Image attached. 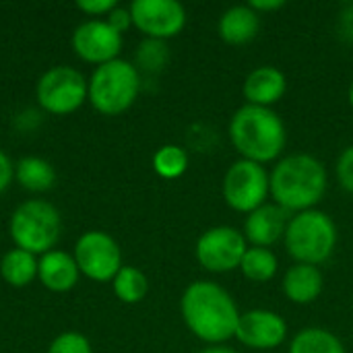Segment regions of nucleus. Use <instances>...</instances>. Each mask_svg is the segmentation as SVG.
Instances as JSON below:
<instances>
[{"instance_id": "nucleus-34", "label": "nucleus", "mask_w": 353, "mask_h": 353, "mask_svg": "<svg viewBox=\"0 0 353 353\" xmlns=\"http://www.w3.org/2000/svg\"><path fill=\"white\" fill-rule=\"evenodd\" d=\"M347 99H350V105L353 108V81L352 85H350V91H347Z\"/></svg>"}, {"instance_id": "nucleus-22", "label": "nucleus", "mask_w": 353, "mask_h": 353, "mask_svg": "<svg viewBox=\"0 0 353 353\" xmlns=\"http://www.w3.org/2000/svg\"><path fill=\"white\" fill-rule=\"evenodd\" d=\"M279 269V261L275 256V252L271 248H256V246H248L242 263H240V271L248 281L254 283H267L277 275Z\"/></svg>"}, {"instance_id": "nucleus-5", "label": "nucleus", "mask_w": 353, "mask_h": 353, "mask_svg": "<svg viewBox=\"0 0 353 353\" xmlns=\"http://www.w3.org/2000/svg\"><path fill=\"white\" fill-rule=\"evenodd\" d=\"M141 91V74L126 60H112L95 68L89 81V101L103 116L126 112Z\"/></svg>"}, {"instance_id": "nucleus-17", "label": "nucleus", "mask_w": 353, "mask_h": 353, "mask_svg": "<svg viewBox=\"0 0 353 353\" xmlns=\"http://www.w3.org/2000/svg\"><path fill=\"white\" fill-rule=\"evenodd\" d=\"M261 14L254 12L248 4H238L228 8L217 23L219 37L230 46H244L259 35Z\"/></svg>"}, {"instance_id": "nucleus-23", "label": "nucleus", "mask_w": 353, "mask_h": 353, "mask_svg": "<svg viewBox=\"0 0 353 353\" xmlns=\"http://www.w3.org/2000/svg\"><path fill=\"white\" fill-rule=\"evenodd\" d=\"M114 292L124 304H139L149 292V281L143 271L134 267H122L114 277Z\"/></svg>"}, {"instance_id": "nucleus-13", "label": "nucleus", "mask_w": 353, "mask_h": 353, "mask_svg": "<svg viewBox=\"0 0 353 353\" xmlns=\"http://www.w3.org/2000/svg\"><path fill=\"white\" fill-rule=\"evenodd\" d=\"M72 50L85 62L101 66L118 58L122 50V33H118L108 21L93 19L74 29Z\"/></svg>"}, {"instance_id": "nucleus-8", "label": "nucleus", "mask_w": 353, "mask_h": 353, "mask_svg": "<svg viewBox=\"0 0 353 353\" xmlns=\"http://www.w3.org/2000/svg\"><path fill=\"white\" fill-rule=\"evenodd\" d=\"M85 77L70 66H54L37 81V101L50 114H72L87 99Z\"/></svg>"}, {"instance_id": "nucleus-2", "label": "nucleus", "mask_w": 353, "mask_h": 353, "mask_svg": "<svg viewBox=\"0 0 353 353\" xmlns=\"http://www.w3.org/2000/svg\"><path fill=\"white\" fill-rule=\"evenodd\" d=\"M269 178L273 201L292 215L314 209L329 186L325 165L306 153H292L279 159Z\"/></svg>"}, {"instance_id": "nucleus-25", "label": "nucleus", "mask_w": 353, "mask_h": 353, "mask_svg": "<svg viewBox=\"0 0 353 353\" xmlns=\"http://www.w3.org/2000/svg\"><path fill=\"white\" fill-rule=\"evenodd\" d=\"M168 46L159 39H147L139 46L137 60L145 70H161L168 62Z\"/></svg>"}, {"instance_id": "nucleus-24", "label": "nucleus", "mask_w": 353, "mask_h": 353, "mask_svg": "<svg viewBox=\"0 0 353 353\" xmlns=\"http://www.w3.org/2000/svg\"><path fill=\"white\" fill-rule=\"evenodd\" d=\"M153 170L165 180H176L188 170V153L178 145H163L153 155Z\"/></svg>"}, {"instance_id": "nucleus-6", "label": "nucleus", "mask_w": 353, "mask_h": 353, "mask_svg": "<svg viewBox=\"0 0 353 353\" xmlns=\"http://www.w3.org/2000/svg\"><path fill=\"white\" fill-rule=\"evenodd\" d=\"M62 232V219L48 201H27L10 217V236L17 248L31 254H46L56 246Z\"/></svg>"}, {"instance_id": "nucleus-32", "label": "nucleus", "mask_w": 353, "mask_h": 353, "mask_svg": "<svg viewBox=\"0 0 353 353\" xmlns=\"http://www.w3.org/2000/svg\"><path fill=\"white\" fill-rule=\"evenodd\" d=\"M248 6L254 10V12H273V10H279V8H283L285 6V2L283 0H250L248 2Z\"/></svg>"}, {"instance_id": "nucleus-19", "label": "nucleus", "mask_w": 353, "mask_h": 353, "mask_svg": "<svg viewBox=\"0 0 353 353\" xmlns=\"http://www.w3.org/2000/svg\"><path fill=\"white\" fill-rule=\"evenodd\" d=\"M37 261L35 254L25 252L21 248L8 250L2 256L0 263V273L4 277V281L12 288H25L33 281V277L37 275Z\"/></svg>"}, {"instance_id": "nucleus-28", "label": "nucleus", "mask_w": 353, "mask_h": 353, "mask_svg": "<svg viewBox=\"0 0 353 353\" xmlns=\"http://www.w3.org/2000/svg\"><path fill=\"white\" fill-rule=\"evenodd\" d=\"M77 8L87 14H110L116 8V0H79Z\"/></svg>"}, {"instance_id": "nucleus-20", "label": "nucleus", "mask_w": 353, "mask_h": 353, "mask_svg": "<svg viewBox=\"0 0 353 353\" xmlns=\"http://www.w3.org/2000/svg\"><path fill=\"white\" fill-rule=\"evenodd\" d=\"M14 176H17V182L31 192L50 190L56 182L54 168L41 157H23L17 163Z\"/></svg>"}, {"instance_id": "nucleus-26", "label": "nucleus", "mask_w": 353, "mask_h": 353, "mask_svg": "<svg viewBox=\"0 0 353 353\" xmlns=\"http://www.w3.org/2000/svg\"><path fill=\"white\" fill-rule=\"evenodd\" d=\"M48 353H91V343L81 333H62L52 341Z\"/></svg>"}, {"instance_id": "nucleus-1", "label": "nucleus", "mask_w": 353, "mask_h": 353, "mask_svg": "<svg viewBox=\"0 0 353 353\" xmlns=\"http://www.w3.org/2000/svg\"><path fill=\"white\" fill-rule=\"evenodd\" d=\"M180 312L188 331L209 345L234 339L242 314L230 292L215 281L190 283L182 294Z\"/></svg>"}, {"instance_id": "nucleus-3", "label": "nucleus", "mask_w": 353, "mask_h": 353, "mask_svg": "<svg viewBox=\"0 0 353 353\" xmlns=\"http://www.w3.org/2000/svg\"><path fill=\"white\" fill-rule=\"evenodd\" d=\"M230 141L242 159L254 163L275 161L288 143V130L281 116L273 108L242 105L230 120Z\"/></svg>"}, {"instance_id": "nucleus-31", "label": "nucleus", "mask_w": 353, "mask_h": 353, "mask_svg": "<svg viewBox=\"0 0 353 353\" xmlns=\"http://www.w3.org/2000/svg\"><path fill=\"white\" fill-rule=\"evenodd\" d=\"M339 29L345 39L353 41V4H347L339 14Z\"/></svg>"}, {"instance_id": "nucleus-14", "label": "nucleus", "mask_w": 353, "mask_h": 353, "mask_svg": "<svg viewBox=\"0 0 353 353\" xmlns=\"http://www.w3.org/2000/svg\"><path fill=\"white\" fill-rule=\"evenodd\" d=\"M292 213H288L277 203H265L256 211L248 213L244 221V238L250 246L271 248L277 244L288 230Z\"/></svg>"}, {"instance_id": "nucleus-27", "label": "nucleus", "mask_w": 353, "mask_h": 353, "mask_svg": "<svg viewBox=\"0 0 353 353\" xmlns=\"http://www.w3.org/2000/svg\"><path fill=\"white\" fill-rule=\"evenodd\" d=\"M337 178L339 184L353 194V145L343 149V153L337 159Z\"/></svg>"}, {"instance_id": "nucleus-12", "label": "nucleus", "mask_w": 353, "mask_h": 353, "mask_svg": "<svg viewBox=\"0 0 353 353\" xmlns=\"http://www.w3.org/2000/svg\"><path fill=\"white\" fill-rule=\"evenodd\" d=\"M236 339L256 352H269L279 347L288 339V323L281 314L267 310V308H254L240 314Z\"/></svg>"}, {"instance_id": "nucleus-10", "label": "nucleus", "mask_w": 353, "mask_h": 353, "mask_svg": "<svg viewBox=\"0 0 353 353\" xmlns=\"http://www.w3.org/2000/svg\"><path fill=\"white\" fill-rule=\"evenodd\" d=\"M74 261L79 271L93 281H112L122 269V252L112 236L105 232H87L74 246Z\"/></svg>"}, {"instance_id": "nucleus-4", "label": "nucleus", "mask_w": 353, "mask_h": 353, "mask_svg": "<svg viewBox=\"0 0 353 353\" xmlns=\"http://www.w3.org/2000/svg\"><path fill=\"white\" fill-rule=\"evenodd\" d=\"M283 242L296 263L319 267L335 252L337 225L325 211H302L292 215Z\"/></svg>"}, {"instance_id": "nucleus-29", "label": "nucleus", "mask_w": 353, "mask_h": 353, "mask_svg": "<svg viewBox=\"0 0 353 353\" xmlns=\"http://www.w3.org/2000/svg\"><path fill=\"white\" fill-rule=\"evenodd\" d=\"M108 23H110L118 33H124V31L130 27V23H132V19H130V10L116 6V8L108 14Z\"/></svg>"}, {"instance_id": "nucleus-9", "label": "nucleus", "mask_w": 353, "mask_h": 353, "mask_svg": "<svg viewBox=\"0 0 353 353\" xmlns=\"http://www.w3.org/2000/svg\"><path fill=\"white\" fill-rule=\"evenodd\" d=\"M248 250V242L242 232L232 225H215L201 234L196 240V261L209 273H230L240 269V263Z\"/></svg>"}, {"instance_id": "nucleus-15", "label": "nucleus", "mask_w": 353, "mask_h": 353, "mask_svg": "<svg viewBox=\"0 0 353 353\" xmlns=\"http://www.w3.org/2000/svg\"><path fill=\"white\" fill-rule=\"evenodd\" d=\"M285 91H288V77L277 66H269V64L250 70L242 87L246 103L259 108L275 105L285 95Z\"/></svg>"}, {"instance_id": "nucleus-33", "label": "nucleus", "mask_w": 353, "mask_h": 353, "mask_svg": "<svg viewBox=\"0 0 353 353\" xmlns=\"http://www.w3.org/2000/svg\"><path fill=\"white\" fill-rule=\"evenodd\" d=\"M201 353H238L234 352V350H230V347H221V345H213V347H207V350H203Z\"/></svg>"}, {"instance_id": "nucleus-11", "label": "nucleus", "mask_w": 353, "mask_h": 353, "mask_svg": "<svg viewBox=\"0 0 353 353\" xmlns=\"http://www.w3.org/2000/svg\"><path fill=\"white\" fill-rule=\"evenodd\" d=\"M128 10L132 25L149 39L165 41L186 25V10L176 0H134Z\"/></svg>"}, {"instance_id": "nucleus-30", "label": "nucleus", "mask_w": 353, "mask_h": 353, "mask_svg": "<svg viewBox=\"0 0 353 353\" xmlns=\"http://www.w3.org/2000/svg\"><path fill=\"white\" fill-rule=\"evenodd\" d=\"M12 174H14V170H12V163H10V159H8V155L4 153V151H0V194L8 188V184L12 182Z\"/></svg>"}, {"instance_id": "nucleus-16", "label": "nucleus", "mask_w": 353, "mask_h": 353, "mask_svg": "<svg viewBox=\"0 0 353 353\" xmlns=\"http://www.w3.org/2000/svg\"><path fill=\"white\" fill-rule=\"evenodd\" d=\"M325 288V277L314 265H292L281 281V290L285 298L294 304H312L321 298Z\"/></svg>"}, {"instance_id": "nucleus-21", "label": "nucleus", "mask_w": 353, "mask_h": 353, "mask_svg": "<svg viewBox=\"0 0 353 353\" xmlns=\"http://www.w3.org/2000/svg\"><path fill=\"white\" fill-rule=\"evenodd\" d=\"M290 353H345V347L335 333L321 327H308L292 339Z\"/></svg>"}, {"instance_id": "nucleus-7", "label": "nucleus", "mask_w": 353, "mask_h": 353, "mask_svg": "<svg viewBox=\"0 0 353 353\" xmlns=\"http://www.w3.org/2000/svg\"><path fill=\"white\" fill-rule=\"evenodd\" d=\"M221 192L225 203L238 211V213H252L259 207H263L271 194V178L265 165L248 161V159H238L234 161L221 184Z\"/></svg>"}, {"instance_id": "nucleus-18", "label": "nucleus", "mask_w": 353, "mask_h": 353, "mask_svg": "<svg viewBox=\"0 0 353 353\" xmlns=\"http://www.w3.org/2000/svg\"><path fill=\"white\" fill-rule=\"evenodd\" d=\"M79 265L74 256L62 250H50L41 256L37 265L39 281L52 292H68L79 281Z\"/></svg>"}]
</instances>
